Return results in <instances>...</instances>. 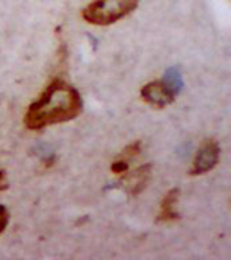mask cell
Instances as JSON below:
<instances>
[{
	"instance_id": "1",
	"label": "cell",
	"mask_w": 231,
	"mask_h": 260,
	"mask_svg": "<svg viewBox=\"0 0 231 260\" xmlns=\"http://www.w3.org/2000/svg\"><path fill=\"white\" fill-rule=\"evenodd\" d=\"M83 111V99L76 87L62 79H54L38 99L28 106L24 125L30 130L64 123L77 118Z\"/></svg>"
},
{
	"instance_id": "2",
	"label": "cell",
	"mask_w": 231,
	"mask_h": 260,
	"mask_svg": "<svg viewBox=\"0 0 231 260\" xmlns=\"http://www.w3.org/2000/svg\"><path fill=\"white\" fill-rule=\"evenodd\" d=\"M139 0H95L83 10V19L95 26H108L138 7Z\"/></svg>"
},
{
	"instance_id": "3",
	"label": "cell",
	"mask_w": 231,
	"mask_h": 260,
	"mask_svg": "<svg viewBox=\"0 0 231 260\" xmlns=\"http://www.w3.org/2000/svg\"><path fill=\"white\" fill-rule=\"evenodd\" d=\"M177 93L176 84L169 80L150 81L141 89L142 99L156 109H164L170 103H173Z\"/></svg>"
},
{
	"instance_id": "4",
	"label": "cell",
	"mask_w": 231,
	"mask_h": 260,
	"mask_svg": "<svg viewBox=\"0 0 231 260\" xmlns=\"http://www.w3.org/2000/svg\"><path fill=\"white\" fill-rule=\"evenodd\" d=\"M219 157H220V146H219L218 141L214 138H208L203 142L195 154L189 174L198 176V175H204L210 172L216 167Z\"/></svg>"
},
{
	"instance_id": "5",
	"label": "cell",
	"mask_w": 231,
	"mask_h": 260,
	"mask_svg": "<svg viewBox=\"0 0 231 260\" xmlns=\"http://www.w3.org/2000/svg\"><path fill=\"white\" fill-rule=\"evenodd\" d=\"M150 170H151V166L146 164V166L138 167L137 170L133 171V172L127 171L125 175H122V183L125 184L129 194L137 195L145 188L147 182H149L150 175H151Z\"/></svg>"
},
{
	"instance_id": "6",
	"label": "cell",
	"mask_w": 231,
	"mask_h": 260,
	"mask_svg": "<svg viewBox=\"0 0 231 260\" xmlns=\"http://www.w3.org/2000/svg\"><path fill=\"white\" fill-rule=\"evenodd\" d=\"M178 197H180L178 188H172L166 192L162 199L161 206H160V213L157 215L158 222H170V221H176L178 218V213L176 211Z\"/></svg>"
},
{
	"instance_id": "7",
	"label": "cell",
	"mask_w": 231,
	"mask_h": 260,
	"mask_svg": "<svg viewBox=\"0 0 231 260\" xmlns=\"http://www.w3.org/2000/svg\"><path fill=\"white\" fill-rule=\"evenodd\" d=\"M8 222H10V213L6 209V206L0 205V235L6 231Z\"/></svg>"
},
{
	"instance_id": "8",
	"label": "cell",
	"mask_w": 231,
	"mask_h": 260,
	"mask_svg": "<svg viewBox=\"0 0 231 260\" xmlns=\"http://www.w3.org/2000/svg\"><path fill=\"white\" fill-rule=\"evenodd\" d=\"M8 186L7 178H6V172L3 170H0V191L6 190Z\"/></svg>"
}]
</instances>
